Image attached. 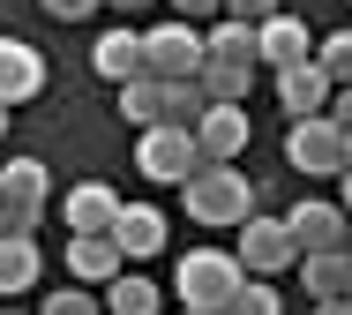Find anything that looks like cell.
<instances>
[{"instance_id":"cell-1","label":"cell","mask_w":352,"mask_h":315,"mask_svg":"<svg viewBox=\"0 0 352 315\" xmlns=\"http://www.w3.org/2000/svg\"><path fill=\"white\" fill-rule=\"evenodd\" d=\"M180 195H188V218L195 226H248L255 218V180L240 165H203Z\"/></svg>"},{"instance_id":"cell-2","label":"cell","mask_w":352,"mask_h":315,"mask_svg":"<svg viewBox=\"0 0 352 315\" xmlns=\"http://www.w3.org/2000/svg\"><path fill=\"white\" fill-rule=\"evenodd\" d=\"M240 285H248V270H240V255H225V248H195V255H180V270H173L180 308H210V315L232 308Z\"/></svg>"},{"instance_id":"cell-3","label":"cell","mask_w":352,"mask_h":315,"mask_svg":"<svg viewBox=\"0 0 352 315\" xmlns=\"http://www.w3.org/2000/svg\"><path fill=\"white\" fill-rule=\"evenodd\" d=\"M285 158H292V173L322 180V173H345V165H352V135L330 120V113H315V120H285Z\"/></svg>"},{"instance_id":"cell-4","label":"cell","mask_w":352,"mask_h":315,"mask_svg":"<svg viewBox=\"0 0 352 315\" xmlns=\"http://www.w3.org/2000/svg\"><path fill=\"white\" fill-rule=\"evenodd\" d=\"M135 165H142V180H157V188H188L203 173V143H195V128H142Z\"/></svg>"},{"instance_id":"cell-5","label":"cell","mask_w":352,"mask_h":315,"mask_svg":"<svg viewBox=\"0 0 352 315\" xmlns=\"http://www.w3.org/2000/svg\"><path fill=\"white\" fill-rule=\"evenodd\" d=\"M142 61H150L157 83H195L203 61H210V45H203L195 23H150V30H142Z\"/></svg>"},{"instance_id":"cell-6","label":"cell","mask_w":352,"mask_h":315,"mask_svg":"<svg viewBox=\"0 0 352 315\" xmlns=\"http://www.w3.org/2000/svg\"><path fill=\"white\" fill-rule=\"evenodd\" d=\"M232 255H240L248 278H285V270H300V240H292V226H285V218H263V210L240 226Z\"/></svg>"},{"instance_id":"cell-7","label":"cell","mask_w":352,"mask_h":315,"mask_svg":"<svg viewBox=\"0 0 352 315\" xmlns=\"http://www.w3.org/2000/svg\"><path fill=\"white\" fill-rule=\"evenodd\" d=\"M120 210H128V195H120L113 180H75L68 203H60L68 233H113V226H120Z\"/></svg>"},{"instance_id":"cell-8","label":"cell","mask_w":352,"mask_h":315,"mask_svg":"<svg viewBox=\"0 0 352 315\" xmlns=\"http://www.w3.org/2000/svg\"><path fill=\"white\" fill-rule=\"evenodd\" d=\"M255 38H263V68L270 76H285V68H307L315 61V30L300 23V15H270V23H255Z\"/></svg>"},{"instance_id":"cell-9","label":"cell","mask_w":352,"mask_h":315,"mask_svg":"<svg viewBox=\"0 0 352 315\" xmlns=\"http://www.w3.org/2000/svg\"><path fill=\"white\" fill-rule=\"evenodd\" d=\"M285 226H292V240H300V255H330V248H345V233H352L345 203H292Z\"/></svg>"},{"instance_id":"cell-10","label":"cell","mask_w":352,"mask_h":315,"mask_svg":"<svg viewBox=\"0 0 352 315\" xmlns=\"http://www.w3.org/2000/svg\"><path fill=\"white\" fill-rule=\"evenodd\" d=\"M195 143H203V165H240V151L255 143L248 105H210V120L195 128Z\"/></svg>"},{"instance_id":"cell-11","label":"cell","mask_w":352,"mask_h":315,"mask_svg":"<svg viewBox=\"0 0 352 315\" xmlns=\"http://www.w3.org/2000/svg\"><path fill=\"white\" fill-rule=\"evenodd\" d=\"M45 90V61H38V45H23V38H0V105L15 113L23 98H38Z\"/></svg>"},{"instance_id":"cell-12","label":"cell","mask_w":352,"mask_h":315,"mask_svg":"<svg viewBox=\"0 0 352 315\" xmlns=\"http://www.w3.org/2000/svg\"><path fill=\"white\" fill-rule=\"evenodd\" d=\"M120 263H128V255H120V240H113V233H75V240H68L75 285H113V278H128Z\"/></svg>"},{"instance_id":"cell-13","label":"cell","mask_w":352,"mask_h":315,"mask_svg":"<svg viewBox=\"0 0 352 315\" xmlns=\"http://www.w3.org/2000/svg\"><path fill=\"white\" fill-rule=\"evenodd\" d=\"M330 98H338V83L322 76L315 61L278 76V105H285V120H315V113H330Z\"/></svg>"},{"instance_id":"cell-14","label":"cell","mask_w":352,"mask_h":315,"mask_svg":"<svg viewBox=\"0 0 352 315\" xmlns=\"http://www.w3.org/2000/svg\"><path fill=\"white\" fill-rule=\"evenodd\" d=\"M90 68H98L105 83H120V90H128L135 76H150V61H142V30H105V38L90 45Z\"/></svg>"},{"instance_id":"cell-15","label":"cell","mask_w":352,"mask_h":315,"mask_svg":"<svg viewBox=\"0 0 352 315\" xmlns=\"http://www.w3.org/2000/svg\"><path fill=\"white\" fill-rule=\"evenodd\" d=\"M113 240H120V255H128V263L165 255V210H157V203H128V210H120V226H113Z\"/></svg>"},{"instance_id":"cell-16","label":"cell","mask_w":352,"mask_h":315,"mask_svg":"<svg viewBox=\"0 0 352 315\" xmlns=\"http://www.w3.org/2000/svg\"><path fill=\"white\" fill-rule=\"evenodd\" d=\"M203 45H210V61H225V68H263V38H255V23H225V15H217L210 30H203Z\"/></svg>"},{"instance_id":"cell-17","label":"cell","mask_w":352,"mask_h":315,"mask_svg":"<svg viewBox=\"0 0 352 315\" xmlns=\"http://www.w3.org/2000/svg\"><path fill=\"white\" fill-rule=\"evenodd\" d=\"M300 285L315 301H345L352 293V248H330V255H300Z\"/></svg>"},{"instance_id":"cell-18","label":"cell","mask_w":352,"mask_h":315,"mask_svg":"<svg viewBox=\"0 0 352 315\" xmlns=\"http://www.w3.org/2000/svg\"><path fill=\"white\" fill-rule=\"evenodd\" d=\"M0 195H8V203L45 210V203H53V180H45V165H38V158H8V165H0Z\"/></svg>"},{"instance_id":"cell-19","label":"cell","mask_w":352,"mask_h":315,"mask_svg":"<svg viewBox=\"0 0 352 315\" xmlns=\"http://www.w3.org/2000/svg\"><path fill=\"white\" fill-rule=\"evenodd\" d=\"M38 285V240H8L0 233V301H15V293H30Z\"/></svg>"},{"instance_id":"cell-20","label":"cell","mask_w":352,"mask_h":315,"mask_svg":"<svg viewBox=\"0 0 352 315\" xmlns=\"http://www.w3.org/2000/svg\"><path fill=\"white\" fill-rule=\"evenodd\" d=\"M157 308H165V293H157L150 278H135V270L105 285V315H157Z\"/></svg>"},{"instance_id":"cell-21","label":"cell","mask_w":352,"mask_h":315,"mask_svg":"<svg viewBox=\"0 0 352 315\" xmlns=\"http://www.w3.org/2000/svg\"><path fill=\"white\" fill-rule=\"evenodd\" d=\"M120 113H128L135 128H165V83H157V76H135L128 90H120Z\"/></svg>"},{"instance_id":"cell-22","label":"cell","mask_w":352,"mask_h":315,"mask_svg":"<svg viewBox=\"0 0 352 315\" xmlns=\"http://www.w3.org/2000/svg\"><path fill=\"white\" fill-rule=\"evenodd\" d=\"M210 120V90L203 83H165V128H203Z\"/></svg>"},{"instance_id":"cell-23","label":"cell","mask_w":352,"mask_h":315,"mask_svg":"<svg viewBox=\"0 0 352 315\" xmlns=\"http://www.w3.org/2000/svg\"><path fill=\"white\" fill-rule=\"evenodd\" d=\"M315 68L338 83V90H352V23L330 30V38H315Z\"/></svg>"},{"instance_id":"cell-24","label":"cell","mask_w":352,"mask_h":315,"mask_svg":"<svg viewBox=\"0 0 352 315\" xmlns=\"http://www.w3.org/2000/svg\"><path fill=\"white\" fill-rule=\"evenodd\" d=\"M203 90H210V105H240L248 98V83H255V68H225V61H203Z\"/></svg>"},{"instance_id":"cell-25","label":"cell","mask_w":352,"mask_h":315,"mask_svg":"<svg viewBox=\"0 0 352 315\" xmlns=\"http://www.w3.org/2000/svg\"><path fill=\"white\" fill-rule=\"evenodd\" d=\"M225 315H285V308H278V285H270V278H248L240 301H232Z\"/></svg>"},{"instance_id":"cell-26","label":"cell","mask_w":352,"mask_h":315,"mask_svg":"<svg viewBox=\"0 0 352 315\" xmlns=\"http://www.w3.org/2000/svg\"><path fill=\"white\" fill-rule=\"evenodd\" d=\"M38 315H105V301H98L90 285H60V293H53Z\"/></svg>"},{"instance_id":"cell-27","label":"cell","mask_w":352,"mask_h":315,"mask_svg":"<svg viewBox=\"0 0 352 315\" xmlns=\"http://www.w3.org/2000/svg\"><path fill=\"white\" fill-rule=\"evenodd\" d=\"M278 0H225V23H270Z\"/></svg>"},{"instance_id":"cell-28","label":"cell","mask_w":352,"mask_h":315,"mask_svg":"<svg viewBox=\"0 0 352 315\" xmlns=\"http://www.w3.org/2000/svg\"><path fill=\"white\" fill-rule=\"evenodd\" d=\"M38 8H45L53 23H82V15H98L105 0H38Z\"/></svg>"},{"instance_id":"cell-29","label":"cell","mask_w":352,"mask_h":315,"mask_svg":"<svg viewBox=\"0 0 352 315\" xmlns=\"http://www.w3.org/2000/svg\"><path fill=\"white\" fill-rule=\"evenodd\" d=\"M180 23H210V15H225V0H165Z\"/></svg>"},{"instance_id":"cell-30","label":"cell","mask_w":352,"mask_h":315,"mask_svg":"<svg viewBox=\"0 0 352 315\" xmlns=\"http://www.w3.org/2000/svg\"><path fill=\"white\" fill-rule=\"evenodd\" d=\"M330 120H338V128L352 135V90H338V98H330Z\"/></svg>"},{"instance_id":"cell-31","label":"cell","mask_w":352,"mask_h":315,"mask_svg":"<svg viewBox=\"0 0 352 315\" xmlns=\"http://www.w3.org/2000/svg\"><path fill=\"white\" fill-rule=\"evenodd\" d=\"M315 315H352V301H315Z\"/></svg>"},{"instance_id":"cell-32","label":"cell","mask_w":352,"mask_h":315,"mask_svg":"<svg viewBox=\"0 0 352 315\" xmlns=\"http://www.w3.org/2000/svg\"><path fill=\"white\" fill-rule=\"evenodd\" d=\"M105 8H120V15H142V8H150V0H105Z\"/></svg>"},{"instance_id":"cell-33","label":"cell","mask_w":352,"mask_h":315,"mask_svg":"<svg viewBox=\"0 0 352 315\" xmlns=\"http://www.w3.org/2000/svg\"><path fill=\"white\" fill-rule=\"evenodd\" d=\"M338 180H345V195H338V203H345V218H352V173H338Z\"/></svg>"},{"instance_id":"cell-34","label":"cell","mask_w":352,"mask_h":315,"mask_svg":"<svg viewBox=\"0 0 352 315\" xmlns=\"http://www.w3.org/2000/svg\"><path fill=\"white\" fill-rule=\"evenodd\" d=\"M0 143H8V105H0Z\"/></svg>"},{"instance_id":"cell-35","label":"cell","mask_w":352,"mask_h":315,"mask_svg":"<svg viewBox=\"0 0 352 315\" xmlns=\"http://www.w3.org/2000/svg\"><path fill=\"white\" fill-rule=\"evenodd\" d=\"M180 315H210V308H180ZM217 315H225V308H217Z\"/></svg>"},{"instance_id":"cell-36","label":"cell","mask_w":352,"mask_h":315,"mask_svg":"<svg viewBox=\"0 0 352 315\" xmlns=\"http://www.w3.org/2000/svg\"><path fill=\"white\" fill-rule=\"evenodd\" d=\"M0 315H23V308H0Z\"/></svg>"},{"instance_id":"cell-37","label":"cell","mask_w":352,"mask_h":315,"mask_svg":"<svg viewBox=\"0 0 352 315\" xmlns=\"http://www.w3.org/2000/svg\"><path fill=\"white\" fill-rule=\"evenodd\" d=\"M0 203H8V195H0Z\"/></svg>"},{"instance_id":"cell-38","label":"cell","mask_w":352,"mask_h":315,"mask_svg":"<svg viewBox=\"0 0 352 315\" xmlns=\"http://www.w3.org/2000/svg\"><path fill=\"white\" fill-rule=\"evenodd\" d=\"M345 301H352V293H345Z\"/></svg>"},{"instance_id":"cell-39","label":"cell","mask_w":352,"mask_h":315,"mask_svg":"<svg viewBox=\"0 0 352 315\" xmlns=\"http://www.w3.org/2000/svg\"><path fill=\"white\" fill-rule=\"evenodd\" d=\"M345 173H352V165H345Z\"/></svg>"}]
</instances>
